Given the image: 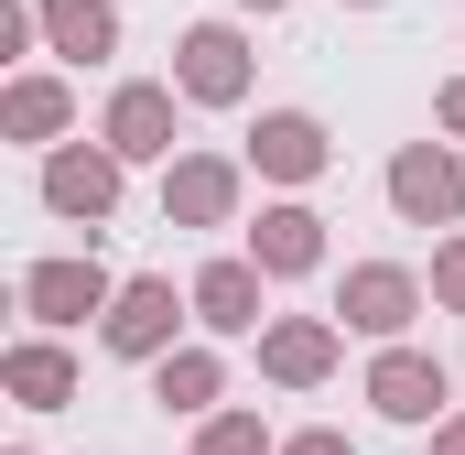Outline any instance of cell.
<instances>
[{
    "mask_svg": "<svg viewBox=\"0 0 465 455\" xmlns=\"http://www.w3.org/2000/svg\"><path fill=\"white\" fill-rule=\"evenodd\" d=\"M195 455H271V434H260V412H217L195 434Z\"/></svg>",
    "mask_w": 465,
    "mask_h": 455,
    "instance_id": "obj_18",
    "label": "cell"
},
{
    "mask_svg": "<svg viewBox=\"0 0 465 455\" xmlns=\"http://www.w3.org/2000/svg\"><path fill=\"white\" fill-rule=\"evenodd\" d=\"M152 401H163V412H206V401H217V358H206V347L163 358V369H152Z\"/></svg>",
    "mask_w": 465,
    "mask_h": 455,
    "instance_id": "obj_16",
    "label": "cell"
},
{
    "mask_svg": "<svg viewBox=\"0 0 465 455\" xmlns=\"http://www.w3.org/2000/svg\"><path fill=\"white\" fill-rule=\"evenodd\" d=\"M249 163H260V174H282V185H314V174H325V119H303V109H260V130H249Z\"/></svg>",
    "mask_w": 465,
    "mask_h": 455,
    "instance_id": "obj_5",
    "label": "cell"
},
{
    "mask_svg": "<svg viewBox=\"0 0 465 455\" xmlns=\"http://www.w3.org/2000/svg\"><path fill=\"white\" fill-rule=\"evenodd\" d=\"M390 207L411 228H455L465 217V163L444 152V141H411L401 163H390Z\"/></svg>",
    "mask_w": 465,
    "mask_h": 455,
    "instance_id": "obj_1",
    "label": "cell"
},
{
    "mask_svg": "<svg viewBox=\"0 0 465 455\" xmlns=\"http://www.w3.org/2000/svg\"><path fill=\"white\" fill-rule=\"evenodd\" d=\"M368 401H379L390 423H433V412H444V369H433L422 347H390V358L368 369Z\"/></svg>",
    "mask_w": 465,
    "mask_h": 455,
    "instance_id": "obj_8",
    "label": "cell"
},
{
    "mask_svg": "<svg viewBox=\"0 0 465 455\" xmlns=\"http://www.w3.org/2000/svg\"><path fill=\"white\" fill-rule=\"evenodd\" d=\"M184 98H206V109H228V98H249V44H238L228 22H195L184 33Z\"/></svg>",
    "mask_w": 465,
    "mask_h": 455,
    "instance_id": "obj_4",
    "label": "cell"
},
{
    "mask_svg": "<svg viewBox=\"0 0 465 455\" xmlns=\"http://www.w3.org/2000/svg\"><path fill=\"white\" fill-rule=\"evenodd\" d=\"M282 455H357V445H347V434H292Z\"/></svg>",
    "mask_w": 465,
    "mask_h": 455,
    "instance_id": "obj_20",
    "label": "cell"
},
{
    "mask_svg": "<svg viewBox=\"0 0 465 455\" xmlns=\"http://www.w3.org/2000/svg\"><path fill=\"white\" fill-rule=\"evenodd\" d=\"M260 369H271V379H292V390H303V379H325V369H336V326H325V315L271 326V337H260Z\"/></svg>",
    "mask_w": 465,
    "mask_h": 455,
    "instance_id": "obj_13",
    "label": "cell"
},
{
    "mask_svg": "<svg viewBox=\"0 0 465 455\" xmlns=\"http://www.w3.org/2000/svg\"><path fill=\"white\" fill-rule=\"evenodd\" d=\"M433 455H465V423H444V434H433Z\"/></svg>",
    "mask_w": 465,
    "mask_h": 455,
    "instance_id": "obj_22",
    "label": "cell"
},
{
    "mask_svg": "<svg viewBox=\"0 0 465 455\" xmlns=\"http://www.w3.org/2000/svg\"><path fill=\"white\" fill-rule=\"evenodd\" d=\"M249 11H282V0H249Z\"/></svg>",
    "mask_w": 465,
    "mask_h": 455,
    "instance_id": "obj_23",
    "label": "cell"
},
{
    "mask_svg": "<svg viewBox=\"0 0 465 455\" xmlns=\"http://www.w3.org/2000/svg\"><path fill=\"white\" fill-rule=\"evenodd\" d=\"M173 282H119V304H109V347L119 358H152L163 369V347H173Z\"/></svg>",
    "mask_w": 465,
    "mask_h": 455,
    "instance_id": "obj_7",
    "label": "cell"
},
{
    "mask_svg": "<svg viewBox=\"0 0 465 455\" xmlns=\"http://www.w3.org/2000/svg\"><path fill=\"white\" fill-rule=\"evenodd\" d=\"M444 130H465V76H455V87H444Z\"/></svg>",
    "mask_w": 465,
    "mask_h": 455,
    "instance_id": "obj_21",
    "label": "cell"
},
{
    "mask_svg": "<svg viewBox=\"0 0 465 455\" xmlns=\"http://www.w3.org/2000/svg\"><path fill=\"white\" fill-rule=\"evenodd\" d=\"M44 33H54V55H65V66L119 55V11H109V0H44Z\"/></svg>",
    "mask_w": 465,
    "mask_h": 455,
    "instance_id": "obj_14",
    "label": "cell"
},
{
    "mask_svg": "<svg viewBox=\"0 0 465 455\" xmlns=\"http://www.w3.org/2000/svg\"><path fill=\"white\" fill-rule=\"evenodd\" d=\"M433 304H455V315H465V238L433 260Z\"/></svg>",
    "mask_w": 465,
    "mask_h": 455,
    "instance_id": "obj_19",
    "label": "cell"
},
{
    "mask_svg": "<svg viewBox=\"0 0 465 455\" xmlns=\"http://www.w3.org/2000/svg\"><path fill=\"white\" fill-rule=\"evenodd\" d=\"M54 130H65V87L54 76H22L11 87V141H54Z\"/></svg>",
    "mask_w": 465,
    "mask_h": 455,
    "instance_id": "obj_17",
    "label": "cell"
},
{
    "mask_svg": "<svg viewBox=\"0 0 465 455\" xmlns=\"http://www.w3.org/2000/svg\"><path fill=\"white\" fill-rule=\"evenodd\" d=\"M44 207L98 228L119 207V152H54V163H44Z\"/></svg>",
    "mask_w": 465,
    "mask_h": 455,
    "instance_id": "obj_6",
    "label": "cell"
},
{
    "mask_svg": "<svg viewBox=\"0 0 465 455\" xmlns=\"http://www.w3.org/2000/svg\"><path fill=\"white\" fill-rule=\"evenodd\" d=\"M11 390H22L33 412H65V401H76V358H65V347H11Z\"/></svg>",
    "mask_w": 465,
    "mask_h": 455,
    "instance_id": "obj_15",
    "label": "cell"
},
{
    "mask_svg": "<svg viewBox=\"0 0 465 455\" xmlns=\"http://www.w3.org/2000/svg\"><path fill=\"white\" fill-rule=\"evenodd\" d=\"M22 304H33L44 326H87V315L119 304V282L98 271V260H33V271H22Z\"/></svg>",
    "mask_w": 465,
    "mask_h": 455,
    "instance_id": "obj_3",
    "label": "cell"
},
{
    "mask_svg": "<svg viewBox=\"0 0 465 455\" xmlns=\"http://www.w3.org/2000/svg\"><path fill=\"white\" fill-rule=\"evenodd\" d=\"M249 260H260V271H314V260H325V217H314V207H271V217L249 228Z\"/></svg>",
    "mask_w": 465,
    "mask_h": 455,
    "instance_id": "obj_12",
    "label": "cell"
},
{
    "mask_svg": "<svg viewBox=\"0 0 465 455\" xmlns=\"http://www.w3.org/2000/svg\"><path fill=\"white\" fill-rule=\"evenodd\" d=\"M163 207H173L184 228H228V207H238V174L217 163V152H195V163H173V174H163Z\"/></svg>",
    "mask_w": 465,
    "mask_h": 455,
    "instance_id": "obj_11",
    "label": "cell"
},
{
    "mask_svg": "<svg viewBox=\"0 0 465 455\" xmlns=\"http://www.w3.org/2000/svg\"><path fill=\"white\" fill-rule=\"evenodd\" d=\"M411 315H422V282L401 260H357L347 293H336V326H357V337H401Z\"/></svg>",
    "mask_w": 465,
    "mask_h": 455,
    "instance_id": "obj_2",
    "label": "cell"
},
{
    "mask_svg": "<svg viewBox=\"0 0 465 455\" xmlns=\"http://www.w3.org/2000/svg\"><path fill=\"white\" fill-rule=\"evenodd\" d=\"M260 282H271L260 260H217V271H195V293H184V304H195L217 337H249V326H260Z\"/></svg>",
    "mask_w": 465,
    "mask_h": 455,
    "instance_id": "obj_10",
    "label": "cell"
},
{
    "mask_svg": "<svg viewBox=\"0 0 465 455\" xmlns=\"http://www.w3.org/2000/svg\"><path fill=\"white\" fill-rule=\"evenodd\" d=\"M109 152L119 163H163L173 152V87H119L109 98Z\"/></svg>",
    "mask_w": 465,
    "mask_h": 455,
    "instance_id": "obj_9",
    "label": "cell"
}]
</instances>
